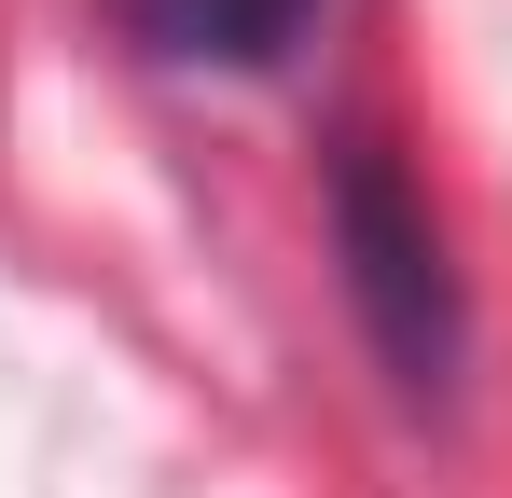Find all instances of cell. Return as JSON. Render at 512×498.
Returning <instances> with one entry per match:
<instances>
[{
    "mask_svg": "<svg viewBox=\"0 0 512 498\" xmlns=\"http://www.w3.org/2000/svg\"><path fill=\"white\" fill-rule=\"evenodd\" d=\"M111 14H125V42L167 56V70H277L319 0H111Z\"/></svg>",
    "mask_w": 512,
    "mask_h": 498,
    "instance_id": "2",
    "label": "cell"
},
{
    "mask_svg": "<svg viewBox=\"0 0 512 498\" xmlns=\"http://www.w3.org/2000/svg\"><path fill=\"white\" fill-rule=\"evenodd\" d=\"M333 249H346V291H360V319L388 346V374L402 388H443V360H457V277H443V236H429V208L402 194L388 153H346Z\"/></svg>",
    "mask_w": 512,
    "mask_h": 498,
    "instance_id": "1",
    "label": "cell"
}]
</instances>
